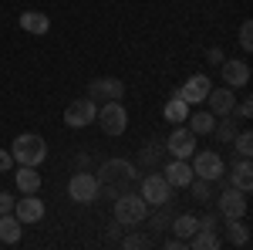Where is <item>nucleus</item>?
I'll use <instances>...</instances> for the list:
<instances>
[{
  "label": "nucleus",
  "mask_w": 253,
  "mask_h": 250,
  "mask_svg": "<svg viewBox=\"0 0 253 250\" xmlns=\"http://www.w3.org/2000/svg\"><path fill=\"white\" fill-rule=\"evenodd\" d=\"M98 193H105V196H122V193H128L135 186L138 179V169L132 162H125V159H108V162H101V169H98Z\"/></svg>",
  "instance_id": "f257e3e1"
},
{
  "label": "nucleus",
  "mask_w": 253,
  "mask_h": 250,
  "mask_svg": "<svg viewBox=\"0 0 253 250\" xmlns=\"http://www.w3.org/2000/svg\"><path fill=\"white\" fill-rule=\"evenodd\" d=\"M10 155H14V166H41L47 159V142L38 132H24L14 139Z\"/></svg>",
  "instance_id": "f03ea898"
},
{
  "label": "nucleus",
  "mask_w": 253,
  "mask_h": 250,
  "mask_svg": "<svg viewBox=\"0 0 253 250\" xmlns=\"http://www.w3.org/2000/svg\"><path fill=\"white\" fill-rule=\"evenodd\" d=\"M145 216H149V203L138 193L128 190V193H122V196H115V220L122 227H135Z\"/></svg>",
  "instance_id": "7ed1b4c3"
},
{
  "label": "nucleus",
  "mask_w": 253,
  "mask_h": 250,
  "mask_svg": "<svg viewBox=\"0 0 253 250\" xmlns=\"http://www.w3.org/2000/svg\"><path fill=\"white\" fill-rule=\"evenodd\" d=\"M95 118H98V125H101L105 135H122L128 129V112H125L122 101H105V108H101Z\"/></svg>",
  "instance_id": "20e7f679"
},
{
  "label": "nucleus",
  "mask_w": 253,
  "mask_h": 250,
  "mask_svg": "<svg viewBox=\"0 0 253 250\" xmlns=\"http://www.w3.org/2000/svg\"><path fill=\"white\" fill-rule=\"evenodd\" d=\"M138 196L145 200V203H152V206H162V203H169V193H172V186L166 183V176L162 173H149L138 179Z\"/></svg>",
  "instance_id": "39448f33"
},
{
  "label": "nucleus",
  "mask_w": 253,
  "mask_h": 250,
  "mask_svg": "<svg viewBox=\"0 0 253 250\" xmlns=\"http://www.w3.org/2000/svg\"><path fill=\"white\" fill-rule=\"evenodd\" d=\"M98 115L95 108V98H75L68 108H64V125H71V129H84V125H91Z\"/></svg>",
  "instance_id": "423d86ee"
},
{
  "label": "nucleus",
  "mask_w": 253,
  "mask_h": 250,
  "mask_svg": "<svg viewBox=\"0 0 253 250\" xmlns=\"http://www.w3.org/2000/svg\"><path fill=\"white\" fill-rule=\"evenodd\" d=\"M68 196H71L75 203H81V206L95 203L98 200V179L91 173H75L71 183H68Z\"/></svg>",
  "instance_id": "0eeeda50"
},
{
  "label": "nucleus",
  "mask_w": 253,
  "mask_h": 250,
  "mask_svg": "<svg viewBox=\"0 0 253 250\" xmlns=\"http://www.w3.org/2000/svg\"><path fill=\"white\" fill-rule=\"evenodd\" d=\"M193 162V176H199V179H210V183H216L219 176H223V159H219V152H193L189 155Z\"/></svg>",
  "instance_id": "6e6552de"
},
{
  "label": "nucleus",
  "mask_w": 253,
  "mask_h": 250,
  "mask_svg": "<svg viewBox=\"0 0 253 250\" xmlns=\"http://www.w3.org/2000/svg\"><path fill=\"white\" fill-rule=\"evenodd\" d=\"M216 206H219V213H223L226 220H236V216L247 213V193L236 190V186H223L219 200H216Z\"/></svg>",
  "instance_id": "1a4fd4ad"
},
{
  "label": "nucleus",
  "mask_w": 253,
  "mask_h": 250,
  "mask_svg": "<svg viewBox=\"0 0 253 250\" xmlns=\"http://www.w3.org/2000/svg\"><path fill=\"white\" fill-rule=\"evenodd\" d=\"M166 149L172 152V159H189L196 152V135L189 125H175V132L166 139Z\"/></svg>",
  "instance_id": "9d476101"
},
{
  "label": "nucleus",
  "mask_w": 253,
  "mask_h": 250,
  "mask_svg": "<svg viewBox=\"0 0 253 250\" xmlns=\"http://www.w3.org/2000/svg\"><path fill=\"white\" fill-rule=\"evenodd\" d=\"M223 186H236V190L250 193L253 190V166H250V155H243L240 162H233V169H223Z\"/></svg>",
  "instance_id": "9b49d317"
},
{
  "label": "nucleus",
  "mask_w": 253,
  "mask_h": 250,
  "mask_svg": "<svg viewBox=\"0 0 253 250\" xmlns=\"http://www.w3.org/2000/svg\"><path fill=\"white\" fill-rule=\"evenodd\" d=\"M122 95H125L122 78H95L88 85V98H98V101H122Z\"/></svg>",
  "instance_id": "f8f14e48"
},
{
  "label": "nucleus",
  "mask_w": 253,
  "mask_h": 250,
  "mask_svg": "<svg viewBox=\"0 0 253 250\" xmlns=\"http://www.w3.org/2000/svg\"><path fill=\"white\" fill-rule=\"evenodd\" d=\"M210 88H213V81H210L206 75H193V78H186V85H182L175 95L182 98L186 105H196V101H206Z\"/></svg>",
  "instance_id": "ddd939ff"
},
{
  "label": "nucleus",
  "mask_w": 253,
  "mask_h": 250,
  "mask_svg": "<svg viewBox=\"0 0 253 250\" xmlns=\"http://www.w3.org/2000/svg\"><path fill=\"white\" fill-rule=\"evenodd\" d=\"M219 71H223V85H226V88H243V85L250 81V64H247V61L226 58L219 64Z\"/></svg>",
  "instance_id": "4468645a"
},
{
  "label": "nucleus",
  "mask_w": 253,
  "mask_h": 250,
  "mask_svg": "<svg viewBox=\"0 0 253 250\" xmlns=\"http://www.w3.org/2000/svg\"><path fill=\"white\" fill-rule=\"evenodd\" d=\"M206 105H210V112H213L216 118H223V115H233V105H236V98H233V88H210V95H206Z\"/></svg>",
  "instance_id": "2eb2a0df"
},
{
  "label": "nucleus",
  "mask_w": 253,
  "mask_h": 250,
  "mask_svg": "<svg viewBox=\"0 0 253 250\" xmlns=\"http://www.w3.org/2000/svg\"><path fill=\"white\" fill-rule=\"evenodd\" d=\"M14 216H17L20 223H38L41 216H44V200H38L34 193H24V200L14 203Z\"/></svg>",
  "instance_id": "dca6fc26"
},
{
  "label": "nucleus",
  "mask_w": 253,
  "mask_h": 250,
  "mask_svg": "<svg viewBox=\"0 0 253 250\" xmlns=\"http://www.w3.org/2000/svg\"><path fill=\"white\" fill-rule=\"evenodd\" d=\"M162 176H166V183H169L172 190H186L189 179H193V166H189L186 159H172V162L162 169Z\"/></svg>",
  "instance_id": "f3484780"
},
{
  "label": "nucleus",
  "mask_w": 253,
  "mask_h": 250,
  "mask_svg": "<svg viewBox=\"0 0 253 250\" xmlns=\"http://www.w3.org/2000/svg\"><path fill=\"white\" fill-rule=\"evenodd\" d=\"M17 24H20V31H27V34H34V38H44V34L51 31V17L41 14V10H24Z\"/></svg>",
  "instance_id": "a211bd4d"
},
{
  "label": "nucleus",
  "mask_w": 253,
  "mask_h": 250,
  "mask_svg": "<svg viewBox=\"0 0 253 250\" xmlns=\"http://www.w3.org/2000/svg\"><path fill=\"white\" fill-rule=\"evenodd\" d=\"M219 240H223V244H230V247H247V244H250V227L243 223V216L226 220V233H223Z\"/></svg>",
  "instance_id": "6ab92c4d"
},
{
  "label": "nucleus",
  "mask_w": 253,
  "mask_h": 250,
  "mask_svg": "<svg viewBox=\"0 0 253 250\" xmlns=\"http://www.w3.org/2000/svg\"><path fill=\"white\" fill-rule=\"evenodd\" d=\"M186 247H193V250H216V247H223V240H219V233H216V230H203V227H199V230L186 240Z\"/></svg>",
  "instance_id": "aec40b11"
},
{
  "label": "nucleus",
  "mask_w": 253,
  "mask_h": 250,
  "mask_svg": "<svg viewBox=\"0 0 253 250\" xmlns=\"http://www.w3.org/2000/svg\"><path fill=\"white\" fill-rule=\"evenodd\" d=\"M14 176H17V190H20V193H38V190H41V173H38V166H20Z\"/></svg>",
  "instance_id": "412c9836"
},
{
  "label": "nucleus",
  "mask_w": 253,
  "mask_h": 250,
  "mask_svg": "<svg viewBox=\"0 0 253 250\" xmlns=\"http://www.w3.org/2000/svg\"><path fill=\"white\" fill-rule=\"evenodd\" d=\"M172 230L179 240H189L196 230H199V216H193V213H179V216H172Z\"/></svg>",
  "instance_id": "4be33fe9"
},
{
  "label": "nucleus",
  "mask_w": 253,
  "mask_h": 250,
  "mask_svg": "<svg viewBox=\"0 0 253 250\" xmlns=\"http://www.w3.org/2000/svg\"><path fill=\"white\" fill-rule=\"evenodd\" d=\"M0 240L3 244H17L20 240V220L14 213H0Z\"/></svg>",
  "instance_id": "5701e85b"
},
{
  "label": "nucleus",
  "mask_w": 253,
  "mask_h": 250,
  "mask_svg": "<svg viewBox=\"0 0 253 250\" xmlns=\"http://www.w3.org/2000/svg\"><path fill=\"white\" fill-rule=\"evenodd\" d=\"M162 115L169 118L172 125H182V122H186V115H189V105H186V101H182L179 95H172L169 101H166V108H162Z\"/></svg>",
  "instance_id": "b1692460"
},
{
  "label": "nucleus",
  "mask_w": 253,
  "mask_h": 250,
  "mask_svg": "<svg viewBox=\"0 0 253 250\" xmlns=\"http://www.w3.org/2000/svg\"><path fill=\"white\" fill-rule=\"evenodd\" d=\"M189 118V129H193V135H210L216 125V115L213 112H196V115H186Z\"/></svg>",
  "instance_id": "393cba45"
},
{
  "label": "nucleus",
  "mask_w": 253,
  "mask_h": 250,
  "mask_svg": "<svg viewBox=\"0 0 253 250\" xmlns=\"http://www.w3.org/2000/svg\"><path fill=\"white\" fill-rule=\"evenodd\" d=\"M186 190L193 193V200H199V203H206V200L213 196V183H210V179H199V176H193Z\"/></svg>",
  "instance_id": "a878e982"
},
{
  "label": "nucleus",
  "mask_w": 253,
  "mask_h": 250,
  "mask_svg": "<svg viewBox=\"0 0 253 250\" xmlns=\"http://www.w3.org/2000/svg\"><path fill=\"white\" fill-rule=\"evenodd\" d=\"M213 132L219 142H233V135H236V125H233V115H223V118H216V125H213Z\"/></svg>",
  "instance_id": "bb28decb"
},
{
  "label": "nucleus",
  "mask_w": 253,
  "mask_h": 250,
  "mask_svg": "<svg viewBox=\"0 0 253 250\" xmlns=\"http://www.w3.org/2000/svg\"><path fill=\"white\" fill-rule=\"evenodd\" d=\"M162 149H166V146H159L156 139L145 142V149H142V162H145V166H156L159 159H162Z\"/></svg>",
  "instance_id": "cd10ccee"
},
{
  "label": "nucleus",
  "mask_w": 253,
  "mask_h": 250,
  "mask_svg": "<svg viewBox=\"0 0 253 250\" xmlns=\"http://www.w3.org/2000/svg\"><path fill=\"white\" fill-rule=\"evenodd\" d=\"M233 149H236L240 155H250V152H253V135H250V132H236V135H233Z\"/></svg>",
  "instance_id": "c85d7f7f"
},
{
  "label": "nucleus",
  "mask_w": 253,
  "mask_h": 250,
  "mask_svg": "<svg viewBox=\"0 0 253 250\" xmlns=\"http://www.w3.org/2000/svg\"><path fill=\"white\" fill-rule=\"evenodd\" d=\"M118 244H122V247H149V244H152V237H145V233H128V237H122V240H118Z\"/></svg>",
  "instance_id": "c756f323"
},
{
  "label": "nucleus",
  "mask_w": 253,
  "mask_h": 250,
  "mask_svg": "<svg viewBox=\"0 0 253 250\" xmlns=\"http://www.w3.org/2000/svg\"><path fill=\"white\" fill-rule=\"evenodd\" d=\"M240 48L243 51H253V20H243L240 24Z\"/></svg>",
  "instance_id": "7c9ffc66"
},
{
  "label": "nucleus",
  "mask_w": 253,
  "mask_h": 250,
  "mask_svg": "<svg viewBox=\"0 0 253 250\" xmlns=\"http://www.w3.org/2000/svg\"><path fill=\"white\" fill-rule=\"evenodd\" d=\"M166 223H172V213H169V203H162V210L152 216V230H166Z\"/></svg>",
  "instance_id": "2f4dec72"
},
{
  "label": "nucleus",
  "mask_w": 253,
  "mask_h": 250,
  "mask_svg": "<svg viewBox=\"0 0 253 250\" xmlns=\"http://www.w3.org/2000/svg\"><path fill=\"white\" fill-rule=\"evenodd\" d=\"M233 112H236L240 118H253V101H250V98H243L240 105H233Z\"/></svg>",
  "instance_id": "473e14b6"
},
{
  "label": "nucleus",
  "mask_w": 253,
  "mask_h": 250,
  "mask_svg": "<svg viewBox=\"0 0 253 250\" xmlns=\"http://www.w3.org/2000/svg\"><path fill=\"white\" fill-rule=\"evenodd\" d=\"M14 169V155H10V149H0V173H10Z\"/></svg>",
  "instance_id": "72a5a7b5"
},
{
  "label": "nucleus",
  "mask_w": 253,
  "mask_h": 250,
  "mask_svg": "<svg viewBox=\"0 0 253 250\" xmlns=\"http://www.w3.org/2000/svg\"><path fill=\"white\" fill-rule=\"evenodd\" d=\"M206 61H210V64H223V61H226L223 48H210V51H206Z\"/></svg>",
  "instance_id": "f704fd0d"
},
{
  "label": "nucleus",
  "mask_w": 253,
  "mask_h": 250,
  "mask_svg": "<svg viewBox=\"0 0 253 250\" xmlns=\"http://www.w3.org/2000/svg\"><path fill=\"white\" fill-rule=\"evenodd\" d=\"M14 203H17V200H14L10 193H0V213H14Z\"/></svg>",
  "instance_id": "c9c22d12"
},
{
  "label": "nucleus",
  "mask_w": 253,
  "mask_h": 250,
  "mask_svg": "<svg viewBox=\"0 0 253 250\" xmlns=\"http://www.w3.org/2000/svg\"><path fill=\"white\" fill-rule=\"evenodd\" d=\"M216 223H219V220H216V213H206V216H199V227H203V230H216Z\"/></svg>",
  "instance_id": "e433bc0d"
}]
</instances>
